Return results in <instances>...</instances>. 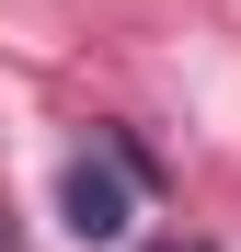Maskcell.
<instances>
[{
    "mask_svg": "<svg viewBox=\"0 0 241 252\" xmlns=\"http://www.w3.org/2000/svg\"><path fill=\"white\" fill-rule=\"evenodd\" d=\"M0 252H12V218H0Z\"/></svg>",
    "mask_w": 241,
    "mask_h": 252,
    "instance_id": "cell-3",
    "label": "cell"
},
{
    "mask_svg": "<svg viewBox=\"0 0 241 252\" xmlns=\"http://www.w3.org/2000/svg\"><path fill=\"white\" fill-rule=\"evenodd\" d=\"M58 229L80 241V252H115L138 229V195H127V160H69L58 172Z\"/></svg>",
    "mask_w": 241,
    "mask_h": 252,
    "instance_id": "cell-1",
    "label": "cell"
},
{
    "mask_svg": "<svg viewBox=\"0 0 241 252\" xmlns=\"http://www.w3.org/2000/svg\"><path fill=\"white\" fill-rule=\"evenodd\" d=\"M149 252H207V241H149Z\"/></svg>",
    "mask_w": 241,
    "mask_h": 252,
    "instance_id": "cell-2",
    "label": "cell"
}]
</instances>
